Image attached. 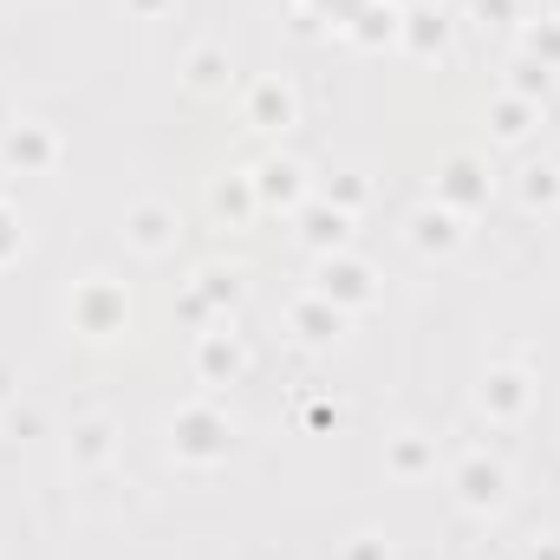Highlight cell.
Listing matches in <instances>:
<instances>
[{
    "mask_svg": "<svg viewBox=\"0 0 560 560\" xmlns=\"http://www.w3.org/2000/svg\"><path fill=\"white\" fill-rule=\"evenodd\" d=\"M189 287L222 313V319H235V306H242V293H248V280H242V268H222V261H202L196 275H189Z\"/></svg>",
    "mask_w": 560,
    "mask_h": 560,
    "instance_id": "obj_22",
    "label": "cell"
},
{
    "mask_svg": "<svg viewBox=\"0 0 560 560\" xmlns=\"http://www.w3.org/2000/svg\"><path fill=\"white\" fill-rule=\"evenodd\" d=\"M515 196H522V209H560V163H522L515 170Z\"/></svg>",
    "mask_w": 560,
    "mask_h": 560,
    "instance_id": "obj_25",
    "label": "cell"
},
{
    "mask_svg": "<svg viewBox=\"0 0 560 560\" xmlns=\"http://www.w3.org/2000/svg\"><path fill=\"white\" fill-rule=\"evenodd\" d=\"M131 287L118 275H79L72 280V293H66V326L79 332V339H92V346H105V339H125L131 332Z\"/></svg>",
    "mask_w": 560,
    "mask_h": 560,
    "instance_id": "obj_2",
    "label": "cell"
},
{
    "mask_svg": "<svg viewBox=\"0 0 560 560\" xmlns=\"http://www.w3.org/2000/svg\"><path fill=\"white\" fill-rule=\"evenodd\" d=\"M430 202H443V209H456L463 222H476V215L495 202V170H489V156H482V150H450V156L436 163Z\"/></svg>",
    "mask_w": 560,
    "mask_h": 560,
    "instance_id": "obj_3",
    "label": "cell"
},
{
    "mask_svg": "<svg viewBox=\"0 0 560 560\" xmlns=\"http://www.w3.org/2000/svg\"><path fill=\"white\" fill-rule=\"evenodd\" d=\"M118 235H125V248H131V255L163 261V255H176V242H183V209H176V202H163V196H138V202L125 209Z\"/></svg>",
    "mask_w": 560,
    "mask_h": 560,
    "instance_id": "obj_7",
    "label": "cell"
},
{
    "mask_svg": "<svg viewBox=\"0 0 560 560\" xmlns=\"http://www.w3.org/2000/svg\"><path fill=\"white\" fill-rule=\"evenodd\" d=\"M482 125H489V143H495V150H522V143L541 131V105H528V98H515V92H495L489 112H482Z\"/></svg>",
    "mask_w": 560,
    "mask_h": 560,
    "instance_id": "obj_19",
    "label": "cell"
},
{
    "mask_svg": "<svg viewBox=\"0 0 560 560\" xmlns=\"http://www.w3.org/2000/svg\"><path fill=\"white\" fill-rule=\"evenodd\" d=\"M306 418L319 423V430H332V423H339V405H313V411H306Z\"/></svg>",
    "mask_w": 560,
    "mask_h": 560,
    "instance_id": "obj_35",
    "label": "cell"
},
{
    "mask_svg": "<svg viewBox=\"0 0 560 560\" xmlns=\"http://www.w3.org/2000/svg\"><path fill=\"white\" fill-rule=\"evenodd\" d=\"M346 319H352V313H339V306H332V300H319L313 287L287 300V332H293L300 346H313V352L339 346V339H346Z\"/></svg>",
    "mask_w": 560,
    "mask_h": 560,
    "instance_id": "obj_15",
    "label": "cell"
},
{
    "mask_svg": "<svg viewBox=\"0 0 560 560\" xmlns=\"http://www.w3.org/2000/svg\"><path fill=\"white\" fill-rule=\"evenodd\" d=\"M313 293L319 300H332L339 313H365V306H378L385 300V275L365 261V255H326L319 268H313Z\"/></svg>",
    "mask_w": 560,
    "mask_h": 560,
    "instance_id": "obj_4",
    "label": "cell"
},
{
    "mask_svg": "<svg viewBox=\"0 0 560 560\" xmlns=\"http://www.w3.org/2000/svg\"><path fill=\"white\" fill-rule=\"evenodd\" d=\"M450 39H456V20H450L443 0H411L405 7V20H398V52L405 59L436 66V59H450Z\"/></svg>",
    "mask_w": 560,
    "mask_h": 560,
    "instance_id": "obj_11",
    "label": "cell"
},
{
    "mask_svg": "<svg viewBox=\"0 0 560 560\" xmlns=\"http://www.w3.org/2000/svg\"><path fill=\"white\" fill-rule=\"evenodd\" d=\"M209 215L222 229H248L261 215V196H255V170H222L209 176Z\"/></svg>",
    "mask_w": 560,
    "mask_h": 560,
    "instance_id": "obj_18",
    "label": "cell"
},
{
    "mask_svg": "<svg viewBox=\"0 0 560 560\" xmlns=\"http://www.w3.org/2000/svg\"><path fill=\"white\" fill-rule=\"evenodd\" d=\"M405 242H411V255H423V261H450L469 242V222L456 209H443V202H418L405 215Z\"/></svg>",
    "mask_w": 560,
    "mask_h": 560,
    "instance_id": "obj_12",
    "label": "cell"
},
{
    "mask_svg": "<svg viewBox=\"0 0 560 560\" xmlns=\"http://www.w3.org/2000/svg\"><path fill=\"white\" fill-rule=\"evenodd\" d=\"M450 489H456V509H469V515H502V509H509V495H515L509 463H502V456H489V450L456 456Z\"/></svg>",
    "mask_w": 560,
    "mask_h": 560,
    "instance_id": "obj_6",
    "label": "cell"
},
{
    "mask_svg": "<svg viewBox=\"0 0 560 560\" xmlns=\"http://www.w3.org/2000/svg\"><path fill=\"white\" fill-rule=\"evenodd\" d=\"M293 7H300V13H313V20H319V13H332V26H346L365 0H293Z\"/></svg>",
    "mask_w": 560,
    "mask_h": 560,
    "instance_id": "obj_31",
    "label": "cell"
},
{
    "mask_svg": "<svg viewBox=\"0 0 560 560\" xmlns=\"http://www.w3.org/2000/svg\"><path fill=\"white\" fill-rule=\"evenodd\" d=\"M313 196H326V202L346 209V215H365V209H372V176H365L359 163H339V170L326 176V189H313Z\"/></svg>",
    "mask_w": 560,
    "mask_h": 560,
    "instance_id": "obj_23",
    "label": "cell"
},
{
    "mask_svg": "<svg viewBox=\"0 0 560 560\" xmlns=\"http://www.w3.org/2000/svg\"><path fill=\"white\" fill-rule=\"evenodd\" d=\"M352 222H359V215H346V209H332L326 196H313V202L293 215V242H300L313 261H326V255H346V248H352Z\"/></svg>",
    "mask_w": 560,
    "mask_h": 560,
    "instance_id": "obj_13",
    "label": "cell"
},
{
    "mask_svg": "<svg viewBox=\"0 0 560 560\" xmlns=\"http://www.w3.org/2000/svg\"><path fill=\"white\" fill-rule=\"evenodd\" d=\"M189 365H196V385H209V392H229V385H242V372H248V339L235 332V319H215V326H202V332H196V352H189Z\"/></svg>",
    "mask_w": 560,
    "mask_h": 560,
    "instance_id": "obj_8",
    "label": "cell"
},
{
    "mask_svg": "<svg viewBox=\"0 0 560 560\" xmlns=\"http://www.w3.org/2000/svg\"><path fill=\"white\" fill-rule=\"evenodd\" d=\"M522 7H528V0H522Z\"/></svg>",
    "mask_w": 560,
    "mask_h": 560,
    "instance_id": "obj_37",
    "label": "cell"
},
{
    "mask_svg": "<svg viewBox=\"0 0 560 560\" xmlns=\"http://www.w3.org/2000/svg\"><path fill=\"white\" fill-rule=\"evenodd\" d=\"M0 202H7V170H0Z\"/></svg>",
    "mask_w": 560,
    "mask_h": 560,
    "instance_id": "obj_36",
    "label": "cell"
},
{
    "mask_svg": "<svg viewBox=\"0 0 560 560\" xmlns=\"http://www.w3.org/2000/svg\"><path fill=\"white\" fill-rule=\"evenodd\" d=\"M20 255H26V215L13 202H0V275L20 268Z\"/></svg>",
    "mask_w": 560,
    "mask_h": 560,
    "instance_id": "obj_27",
    "label": "cell"
},
{
    "mask_svg": "<svg viewBox=\"0 0 560 560\" xmlns=\"http://www.w3.org/2000/svg\"><path fill=\"white\" fill-rule=\"evenodd\" d=\"M476 411L489 423H522L535 411V372L528 365H482V378H476Z\"/></svg>",
    "mask_w": 560,
    "mask_h": 560,
    "instance_id": "obj_9",
    "label": "cell"
},
{
    "mask_svg": "<svg viewBox=\"0 0 560 560\" xmlns=\"http://www.w3.org/2000/svg\"><path fill=\"white\" fill-rule=\"evenodd\" d=\"M398 20H405V7H398V0H365L339 33H346L359 52H385V46H398Z\"/></svg>",
    "mask_w": 560,
    "mask_h": 560,
    "instance_id": "obj_20",
    "label": "cell"
},
{
    "mask_svg": "<svg viewBox=\"0 0 560 560\" xmlns=\"http://www.w3.org/2000/svg\"><path fill=\"white\" fill-rule=\"evenodd\" d=\"M112 456H118V423L112 418H79L72 423V436H66V463H72V469L92 476V469H105Z\"/></svg>",
    "mask_w": 560,
    "mask_h": 560,
    "instance_id": "obj_21",
    "label": "cell"
},
{
    "mask_svg": "<svg viewBox=\"0 0 560 560\" xmlns=\"http://www.w3.org/2000/svg\"><path fill=\"white\" fill-rule=\"evenodd\" d=\"M183 85H189L196 98H229V92H235V52H229L222 39H196V46L183 52Z\"/></svg>",
    "mask_w": 560,
    "mask_h": 560,
    "instance_id": "obj_17",
    "label": "cell"
},
{
    "mask_svg": "<svg viewBox=\"0 0 560 560\" xmlns=\"http://www.w3.org/2000/svg\"><path fill=\"white\" fill-rule=\"evenodd\" d=\"M502 92H515V98H528V105H541V112H548V98H555V72H548L541 59L515 52V59H509V79H502Z\"/></svg>",
    "mask_w": 560,
    "mask_h": 560,
    "instance_id": "obj_24",
    "label": "cell"
},
{
    "mask_svg": "<svg viewBox=\"0 0 560 560\" xmlns=\"http://www.w3.org/2000/svg\"><path fill=\"white\" fill-rule=\"evenodd\" d=\"M436 463H443V443L430 430H418V423H405V430L385 436V476L392 482H430Z\"/></svg>",
    "mask_w": 560,
    "mask_h": 560,
    "instance_id": "obj_16",
    "label": "cell"
},
{
    "mask_svg": "<svg viewBox=\"0 0 560 560\" xmlns=\"http://www.w3.org/2000/svg\"><path fill=\"white\" fill-rule=\"evenodd\" d=\"M125 13L131 20H163V13H176V0H125Z\"/></svg>",
    "mask_w": 560,
    "mask_h": 560,
    "instance_id": "obj_33",
    "label": "cell"
},
{
    "mask_svg": "<svg viewBox=\"0 0 560 560\" xmlns=\"http://www.w3.org/2000/svg\"><path fill=\"white\" fill-rule=\"evenodd\" d=\"M13 398H20V378H13V365L0 359V405H13Z\"/></svg>",
    "mask_w": 560,
    "mask_h": 560,
    "instance_id": "obj_34",
    "label": "cell"
},
{
    "mask_svg": "<svg viewBox=\"0 0 560 560\" xmlns=\"http://www.w3.org/2000/svg\"><path fill=\"white\" fill-rule=\"evenodd\" d=\"M59 163H66L59 125H46V118H13V125L0 131V170H7V176H52Z\"/></svg>",
    "mask_w": 560,
    "mask_h": 560,
    "instance_id": "obj_5",
    "label": "cell"
},
{
    "mask_svg": "<svg viewBox=\"0 0 560 560\" xmlns=\"http://www.w3.org/2000/svg\"><path fill=\"white\" fill-rule=\"evenodd\" d=\"M469 13L482 20V26H522V0H469Z\"/></svg>",
    "mask_w": 560,
    "mask_h": 560,
    "instance_id": "obj_29",
    "label": "cell"
},
{
    "mask_svg": "<svg viewBox=\"0 0 560 560\" xmlns=\"http://www.w3.org/2000/svg\"><path fill=\"white\" fill-rule=\"evenodd\" d=\"M522 560H560V535H528L522 541Z\"/></svg>",
    "mask_w": 560,
    "mask_h": 560,
    "instance_id": "obj_32",
    "label": "cell"
},
{
    "mask_svg": "<svg viewBox=\"0 0 560 560\" xmlns=\"http://www.w3.org/2000/svg\"><path fill=\"white\" fill-rule=\"evenodd\" d=\"M522 52L541 59L548 72H560V13H535V20H522Z\"/></svg>",
    "mask_w": 560,
    "mask_h": 560,
    "instance_id": "obj_26",
    "label": "cell"
},
{
    "mask_svg": "<svg viewBox=\"0 0 560 560\" xmlns=\"http://www.w3.org/2000/svg\"><path fill=\"white\" fill-rule=\"evenodd\" d=\"M163 450L176 469H222L235 456V418L215 398H183L163 418Z\"/></svg>",
    "mask_w": 560,
    "mask_h": 560,
    "instance_id": "obj_1",
    "label": "cell"
},
{
    "mask_svg": "<svg viewBox=\"0 0 560 560\" xmlns=\"http://www.w3.org/2000/svg\"><path fill=\"white\" fill-rule=\"evenodd\" d=\"M0 423H7L13 436H39V411H33V405H20V398H13V405H0Z\"/></svg>",
    "mask_w": 560,
    "mask_h": 560,
    "instance_id": "obj_30",
    "label": "cell"
},
{
    "mask_svg": "<svg viewBox=\"0 0 560 560\" xmlns=\"http://www.w3.org/2000/svg\"><path fill=\"white\" fill-rule=\"evenodd\" d=\"M339 560H398V555H392V535H378V528H359V535L339 548Z\"/></svg>",
    "mask_w": 560,
    "mask_h": 560,
    "instance_id": "obj_28",
    "label": "cell"
},
{
    "mask_svg": "<svg viewBox=\"0 0 560 560\" xmlns=\"http://www.w3.org/2000/svg\"><path fill=\"white\" fill-rule=\"evenodd\" d=\"M242 125H248V131H261V138L293 131V125H300V92H293L287 79H255V85H248V98H242Z\"/></svg>",
    "mask_w": 560,
    "mask_h": 560,
    "instance_id": "obj_14",
    "label": "cell"
},
{
    "mask_svg": "<svg viewBox=\"0 0 560 560\" xmlns=\"http://www.w3.org/2000/svg\"><path fill=\"white\" fill-rule=\"evenodd\" d=\"M255 196H261V215H300L313 202V170L300 156L275 150V156L255 163Z\"/></svg>",
    "mask_w": 560,
    "mask_h": 560,
    "instance_id": "obj_10",
    "label": "cell"
}]
</instances>
